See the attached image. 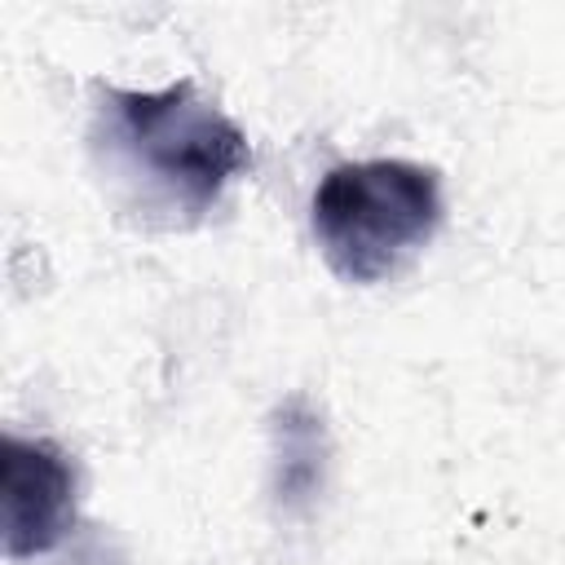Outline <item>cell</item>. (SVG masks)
Here are the masks:
<instances>
[{
    "label": "cell",
    "instance_id": "obj_1",
    "mask_svg": "<svg viewBox=\"0 0 565 565\" xmlns=\"http://www.w3.org/2000/svg\"><path fill=\"white\" fill-rule=\"evenodd\" d=\"M88 150L110 199L159 230L203 221L252 163L247 132L194 79L163 88L102 84Z\"/></svg>",
    "mask_w": 565,
    "mask_h": 565
},
{
    "label": "cell",
    "instance_id": "obj_2",
    "mask_svg": "<svg viewBox=\"0 0 565 565\" xmlns=\"http://www.w3.org/2000/svg\"><path fill=\"white\" fill-rule=\"evenodd\" d=\"M309 225L335 278L375 287L397 278L441 225V181L415 159H349L322 172Z\"/></svg>",
    "mask_w": 565,
    "mask_h": 565
},
{
    "label": "cell",
    "instance_id": "obj_3",
    "mask_svg": "<svg viewBox=\"0 0 565 565\" xmlns=\"http://www.w3.org/2000/svg\"><path fill=\"white\" fill-rule=\"evenodd\" d=\"M0 525L9 561L53 552L75 525V463L44 437L9 433L0 446Z\"/></svg>",
    "mask_w": 565,
    "mask_h": 565
},
{
    "label": "cell",
    "instance_id": "obj_4",
    "mask_svg": "<svg viewBox=\"0 0 565 565\" xmlns=\"http://www.w3.org/2000/svg\"><path fill=\"white\" fill-rule=\"evenodd\" d=\"M278 441H282V459H278V499L287 503H300L318 490V468L322 459H296L300 450L305 455H322V428L318 419L305 411V402H291L278 411Z\"/></svg>",
    "mask_w": 565,
    "mask_h": 565
}]
</instances>
